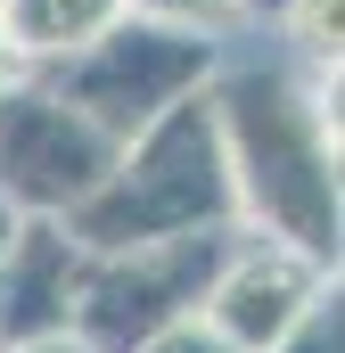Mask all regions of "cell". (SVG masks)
<instances>
[{"mask_svg":"<svg viewBox=\"0 0 345 353\" xmlns=\"http://www.w3.org/2000/svg\"><path fill=\"white\" fill-rule=\"evenodd\" d=\"M337 288V263H321V255H304V247H288V239H263L239 222V239L222 247V263L206 279V321L230 337L239 353H271L321 296Z\"/></svg>","mask_w":345,"mask_h":353,"instance_id":"cell-6","label":"cell"},{"mask_svg":"<svg viewBox=\"0 0 345 353\" xmlns=\"http://www.w3.org/2000/svg\"><path fill=\"white\" fill-rule=\"evenodd\" d=\"M132 17H157V25H181V33H206V41H239L247 17L239 0H124Z\"/></svg>","mask_w":345,"mask_h":353,"instance_id":"cell-10","label":"cell"},{"mask_svg":"<svg viewBox=\"0 0 345 353\" xmlns=\"http://www.w3.org/2000/svg\"><path fill=\"white\" fill-rule=\"evenodd\" d=\"M271 41L304 66V74H337V50H345V0H288Z\"/></svg>","mask_w":345,"mask_h":353,"instance_id":"cell-9","label":"cell"},{"mask_svg":"<svg viewBox=\"0 0 345 353\" xmlns=\"http://www.w3.org/2000/svg\"><path fill=\"white\" fill-rule=\"evenodd\" d=\"M222 50H230V41H206V33H181V25H157V17H132V8H124L99 41H83V50L58 58V66H41V83L66 90L99 132L132 140L148 115H165L172 99H189V90L214 83Z\"/></svg>","mask_w":345,"mask_h":353,"instance_id":"cell-3","label":"cell"},{"mask_svg":"<svg viewBox=\"0 0 345 353\" xmlns=\"http://www.w3.org/2000/svg\"><path fill=\"white\" fill-rule=\"evenodd\" d=\"M83 271H90V247L58 214H25L17 239H8V255H0V345L75 329Z\"/></svg>","mask_w":345,"mask_h":353,"instance_id":"cell-7","label":"cell"},{"mask_svg":"<svg viewBox=\"0 0 345 353\" xmlns=\"http://www.w3.org/2000/svg\"><path fill=\"white\" fill-rule=\"evenodd\" d=\"M0 353H99V345H83L75 329H58V337H25V345H0Z\"/></svg>","mask_w":345,"mask_h":353,"instance_id":"cell-13","label":"cell"},{"mask_svg":"<svg viewBox=\"0 0 345 353\" xmlns=\"http://www.w3.org/2000/svg\"><path fill=\"white\" fill-rule=\"evenodd\" d=\"M115 17H124V0H0V33L17 41V58L33 74L75 58L83 41H99Z\"/></svg>","mask_w":345,"mask_h":353,"instance_id":"cell-8","label":"cell"},{"mask_svg":"<svg viewBox=\"0 0 345 353\" xmlns=\"http://www.w3.org/2000/svg\"><path fill=\"white\" fill-rule=\"evenodd\" d=\"M66 230L90 255L107 247H148V239H197V230H239V189H230V157H222V123L214 99L189 90L165 115H148L107 181L66 214Z\"/></svg>","mask_w":345,"mask_h":353,"instance_id":"cell-2","label":"cell"},{"mask_svg":"<svg viewBox=\"0 0 345 353\" xmlns=\"http://www.w3.org/2000/svg\"><path fill=\"white\" fill-rule=\"evenodd\" d=\"M115 132H99L66 90H50L41 74L0 99V197L17 214H75L115 165Z\"/></svg>","mask_w":345,"mask_h":353,"instance_id":"cell-5","label":"cell"},{"mask_svg":"<svg viewBox=\"0 0 345 353\" xmlns=\"http://www.w3.org/2000/svg\"><path fill=\"white\" fill-rule=\"evenodd\" d=\"M214 123L239 189V222L337 263L345 197H337V74H304L279 41L247 50V33L214 66Z\"/></svg>","mask_w":345,"mask_h":353,"instance_id":"cell-1","label":"cell"},{"mask_svg":"<svg viewBox=\"0 0 345 353\" xmlns=\"http://www.w3.org/2000/svg\"><path fill=\"white\" fill-rule=\"evenodd\" d=\"M239 230H197V239H148V247H107L90 255L75 296V337L99 353H140L157 329L189 321L206 304V279Z\"/></svg>","mask_w":345,"mask_h":353,"instance_id":"cell-4","label":"cell"},{"mask_svg":"<svg viewBox=\"0 0 345 353\" xmlns=\"http://www.w3.org/2000/svg\"><path fill=\"white\" fill-rule=\"evenodd\" d=\"M279 8H288V0H239V17H247V33H271V25H279Z\"/></svg>","mask_w":345,"mask_h":353,"instance_id":"cell-15","label":"cell"},{"mask_svg":"<svg viewBox=\"0 0 345 353\" xmlns=\"http://www.w3.org/2000/svg\"><path fill=\"white\" fill-rule=\"evenodd\" d=\"M17 222H25V214H17V205L0 197V255H8V239H17Z\"/></svg>","mask_w":345,"mask_h":353,"instance_id":"cell-16","label":"cell"},{"mask_svg":"<svg viewBox=\"0 0 345 353\" xmlns=\"http://www.w3.org/2000/svg\"><path fill=\"white\" fill-rule=\"evenodd\" d=\"M140 353H239V345H230V337H222V329H214L206 312H189V321H172V329H157V337H148Z\"/></svg>","mask_w":345,"mask_h":353,"instance_id":"cell-12","label":"cell"},{"mask_svg":"<svg viewBox=\"0 0 345 353\" xmlns=\"http://www.w3.org/2000/svg\"><path fill=\"white\" fill-rule=\"evenodd\" d=\"M17 83H33V66H25V58H17V41L0 33V99H8Z\"/></svg>","mask_w":345,"mask_h":353,"instance_id":"cell-14","label":"cell"},{"mask_svg":"<svg viewBox=\"0 0 345 353\" xmlns=\"http://www.w3.org/2000/svg\"><path fill=\"white\" fill-rule=\"evenodd\" d=\"M271 353H345V312H337V288H329V296H321V304H313V312H304V321H296V329H288V337H279Z\"/></svg>","mask_w":345,"mask_h":353,"instance_id":"cell-11","label":"cell"}]
</instances>
